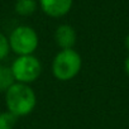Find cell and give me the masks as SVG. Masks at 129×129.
<instances>
[{"label":"cell","instance_id":"obj_3","mask_svg":"<svg viewBox=\"0 0 129 129\" xmlns=\"http://www.w3.org/2000/svg\"><path fill=\"white\" fill-rule=\"evenodd\" d=\"M10 69L15 82L25 85H32L36 82L43 71L42 62L36 54L17 56L10 64Z\"/></svg>","mask_w":129,"mask_h":129},{"label":"cell","instance_id":"obj_6","mask_svg":"<svg viewBox=\"0 0 129 129\" xmlns=\"http://www.w3.org/2000/svg\"><path fill=\"white\" fill-rule=\"evenodd\" d=\"M77 34L70 24H61L54 30V42L59 49H71L75 47Z\"/></svg>","mask_w":129,"mask_h":129},{"label":"cell","instance_id":"obj_1","mask_svg":"<svg viewBox=\"0 0 129 129\" xmlns=\"http://www.w3.org/2000/svg\"><path fill=\"white\" fill-rule=\"evenodd\" d=\"M5 108L18 119L28 116L37 106V94L30 85L15 82L5 92Z\"/></svg>","mask_w":129,"mask_h":129},{"label":"cell","instance_id":"obj_9","mask_svg":"<svg viewBox=\"0 0 129 129\" xmlns=\"http://www.w3.org/2000/svg\"><path fill=\"white\" fill-rule=\"evenodd\" d=\"M18 118L9 113L8 110L0 111V129H14L17 125Z\"/></svg>","mask_w":129,"mask_h":129},{"label":"cell","instance_id":"obj_12","mask_svg":"<svg viewBox=\"0 0 129 129\" xmlns=\"http://www.w3.org/2000/svg\"><path fill=\"white\" fill-rule=\"evenodd\" d=\"M124 46H125L126 51L129 52V34H126V37H125V39H124Z\"/></svg>","mask_w":129,"mask_h":129},{"label":"cell","instance_id":"obj_2","mask_svg":"<svg viewBox=\"0 0 129 129\" xmlns=\"http://www.w3.org/2000/svg\"><path fill=\"white\" fill-rule=\"evenodd\" d=\"M82 69V57L75 49H59L51 63V71L56 80L69 82L74 80Z\"/></svg>","mask_w":129,"mask_h":129},{"label":"cell","instance_id":"obj_11","mask_svg":"<svg viewBox=\"0 0 129 129\" xmlns=\"http://www.w3.org/2000/svg\"><path fill=\"white\" fill-rule=\"evenodd\" d=\"M124 71H125V74L128 75V77H129V56L125 58V61H124Z\"/></svg>","mask_w":129,"mask_h":129},{"label":"cell","instance_id":"obj_5","mask_svg":"<svg viewBox=\"0 0 129 129\" xmlns=\"http://www.w3.org/2000/svg\"><path fill=\"white\" fill-rule=\"evenodd\" d=\"M41 9L51 18L64 17L72 8L74 0H39Z\"/></svg>","mask_w":129,"mask_h":129},{"label":"cell","instance_id":"obj_8","mask_svg":"<svg viewBox=\"0 0 129 129\" xmlns=\"http://www.w3.org/2000/svg\"><path fill=\"white\" fill-rule=\"evenodd\" d=\"M14 10L20 17H29L37 10V2L36 0H17Z\"/></svg>","mask_w":129,"mask_h":129},{"label":"cell","instance_id":"obj_4","mask_svg":"<svg viewBox=\"0 0 129 129\" xmlns=\"http://www.w3.org/2000/svg\"><path fill=\"white\" fill-rule=\"evenodd\" d=\"M10 51L17 56L34 54L39 46V37L34 28L29 25H18L9 34Z\"/></svg>","mask_w":129,"mask_h":129},{"label":"cell","instance_id":"obj_7","mask_svg":"<svg viewBox=\"0 0 129 129\" xmlns=\"http://www.w3.org/2000/svg\"><path fill=\"white\" fill-rule=\"evenodd\" d=\"M15 84L10 66L0 62V92H5L12 85Z\"/></svg>","mask_w":129,"mask_h":129},{"label":"cell","instance_id":"obj_10","mask_svg":"<svg viewBox=\"0 0 129 129\" xmlns=\"http://www.w3.org/2000/svg\"><path fill=\"white\" fill-rule=\"evenodd\" d=\"M10 43H9V38L0 32V62H4L8 56L10 54Z\"/></svg>","mask_w":129,"mask_h":129}]
</instances>
